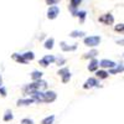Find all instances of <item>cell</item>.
<instances>
[{"label":"cell","mask_w":124,"mask_h":124,"mask_svg":"<svg viewBox=\"0 0 124 124\" xmlns=\"http://www.w3.org/2000/svg\"><path fill=\"white\" fill-rule=\"evenodd\" d=\"M98 65L103 68H113L116 67V63L113 61H109V60H102L101 62H98Z\"/></svg>","instance_id":"9c48e42d"},{"label":"cell","mask_w":124,"mask_h":124,"mask_svg":"<svg viewBox=\"0 0 124 124\" xmlns=\"http://www.w3.org/2000/svg\"><path fill=\"white\" fill-rule=\"evenodd\" d=\"M54 42H55V41H54L52 37H51V39H47V40H46V42H45V48L51 50V48L54 47Z\"/></svg>","instance_id":"5bb4252c"},{"label":"cell","mask_w":124,"mask_h":124,"mask_svg":"<svg viewBox=\"0 0 124 124\" xmlns=\"http://www.w3.org/2000/svg\"><path fill=\"white\" fill-rule=\"evenodd\" d=\"M13 58L16 61V62H20V63H24V65H26L29 61H26L24 57H23V55H19V54H14L13 55Z\"/></svg>","instance_id":"30bf717a"},{"label":"cell","mask_w":124,"mask_h":124,"mask_svg":"<svg viewBox=\"0 0 124 124\" xmlns=\"http://www.w3.org/2000/svg\"><path fill=\"white\" fill-rule=\"evenodd\" d=\"M99 23L104 24V25H112L113 23H114V17H113V15H110V14H104V15H102L99 17Z\"/></svg>","instance_id":"3957f363"},{"label":"cell","mask_w":124,"mask_h":124,"mask_svg":"<svg viewBox=\"0 0 124 124\" xmlns=\"http://www.w3.org/2000/svg\"><path fill=\"white\" fill-rule=\"evenodd\" d=\"M57 63H58V66L62 65V63H65V60H63V58H61V60L58 58V60H57Z\"/></svg>","instance_id":"4dcf8cb0"},{"label":"cell","mask_w":124,"mask_h":124,"mask_svg":"<svg viewBox=\"0 0 124 124\" xmlns=\"http://www.w3.org/2000/svg\"><path fill=\"white\" fill-rule=\"evenodd\" d=\"M76 16L81 17V21H83L85 17H86V11H78V13L76 14Z\"/></svg>","instance_id":"cb8c5ba5"},{"label":"cell","mask_w":124,"mask_h":124,"mask_svg":"<svg viewBox=\"0 0 124 124\" xmlns=\"http://www.w3.org/2000/svg\"><path fill=\"white\" fill-rule=\"evenodd\" d=\"M58 14H60V9H58L56 5L51 6V8L47 10V17H48V19H51V20L56 19V17L58 16Z\"/></svg>","instance_id":"277c9868"},{"label":"cell","mask_w":124,"mask_h":124,"mask_svg":"<svg viewBox=\"0 0 124 124\" xmlns=\"http://www.w3.org/2000/svg\"><path fill=\"white\" fill-rule=\"evenodd\" d=\"M0 94H1L3 97H6V91L3 86H0Z\"/></svg>","instance_id":"f546056e"},{"label":"cell","mask_w":124,"mask_h":124,"mask_svg":"<svg viewBox=\"0 0 124 124\" xmlns=\"http://www.w3.org/2000/svg\"><path fill=\"white\" fill-rule=\"evenodd\" d=\"M114 30H116V31H118V32H123V30H124V25H123V24H119V25H117V26L114 27Z\"/></svg>","instance_id":"4316f807"},{"label":"cell","mask_w":124,"mask_h":124,"mask_svg":"<svg viewBox=\"0 0 124 124\" xmlns=\"http://www.w3.org/2000/svg\"><path fill=\"white\" fill-rule=\"evenodd\" d=\"M82 3V0H71V6L70 8H77Z\"/></svg>","instance_id":"44dd1931"},{"label":"cell","mask_w":124,"mask_h":124,"mask_svg":"<svg viewBox=\"0 0 124 124\" xmlns=\"http://www.w3.org/2000/svg\"><path fill=\"white\" fill-rule=\"evenodd\" d=\"M23 57H24L26 61H32V60L35 58V55H34L32 52H25V54L23 55Z\"/></svg>","instance_id":"e0dca14e"},{"label":"cell","mask_w":124,"mask_h":124,"mask_svg":"<svg viewBox=\"0 0 124 124\" xmlns=\"http://www.w3.org/2000/svg\"><path fill=\"white\" fill-rule=\"evenodd\" d=\"M3 85V78H1V76H0V86Z\"/></svg>","instance_id":"1f68e13d"},{"label":"cell","mask_w":124,"mask_h":124,"mask_svg":"<svg viewBox=\"0 0 124 124\" xmlns=\"http://www.w3.org/2000/svg\"><path fill=\"white\" fill-rule=\"evenodd\" d=\"M70 79H71V73H70V72L66 73L65 76H62V82H63V83H67Z\"/></svg>","instance_id":"603a6c76"},{"label":"cell","mask_w":124,"mask_h":124,"mask_svg":"<svg viewBox=\"0 0 124 124\" xmlns=\"http://www.w3.org/2000/svg\"><path fill=\"white\" fill-rule=\"evenodd\" d=\"M41 77H42V72H40V71H34L32 73H31V78H32L34 81L40 79Z\"/></svg>","instance_id":"9a60e30c"},{"label":"cell","mask_w":124,"mask_h":124,"mask_svg":"<svg viewBox=\"0 0 124 124\" xmlns=\"http://www.w3.org/2000/svg\"><path fill=\"white\" fill-rule=\"evenodd\" d=\"M93 87H99V83L96 78H89L86 81V83L83 85V88L85 89H88V88H93Z\"/></svg>","instance_id":"8992f818"},{"label":"cell","mask_w":124,"mask_h":124,"mask_svg":"<svg viewBox=\"0 0 124 124\" xmlns=\"http://www.w3.org/2000/svg\"><path fill=\"white\" fill-rule=\"evenodd\" d=\"M56 93L52 92V91H48V92H45L44 93V102L45 103H51L56 99Z\"/></svg>","instance_id":"5b68a950"},{"label":"cell","mask_w":124,"mask_h":124,"mask_svg":"<svg viewBox=\"0 0 124 124\" xmlns=\"http://www.w3.org/2000/svg\"><path fill=\"white\" fill-rule=\"evenodd\" d=\"M108 72H106V71H98L97 72V77L98 78H102V79H104V78H107L108 77Z\"/></svg>","instance_id":"d6986e66"},{"label":"cell","mask_w":124,"mask_h":124,"mask_svg":"<svg viewBox=\"0 0 124 124\" xmlns=\"http://www.w3.org/2000/svg\"><path fill=\"white\" fill-rule=\"evenodd\" d=\"M21 124H34V122L31 119H29V118H25V119L21 120Z\"/></svg>","instance_id":"83f0119b"},{"label":"cell","mask_w":124,"mask_h":124,"mask_svg":"<svg viewBox=\"0 0 124 124\" xmlns=\"http://www.w3.org/2000/svg\"><path fill=\"white\" fill-rule=\"evenodd\" d=\"M31 97L35 102H39V103H44V93L40 92V91H35L31 93Z\"/></svg>","instance_id":"52a82bcc"},{"label":"cell","mask_w":124,"mask_h":124,"mask_svg":"<svg viewBox=\"0 0 124 124\" xmlns=\"http://www.w3.org/2000/svg\"><path fill=\"white\" fill-rule=\"evenodd\" d=\"M35 101L32 98H27V99H19L17 101V106H29L31 103H34Z\"/></svg>","instance_id":"8fae6325"},{"label":"cell","mask_w":124,"mask_h":124,"mask_svg":"<svg viewBox=\"0 0 124 124\" xmlns=\"http://www.w3.org/2000/svg\"><path fill=\"white\" fill-rule=\"evenodd\" d=\"M98 61L97 60H92L91 62H89V65H88V70L89 71H96L97 68H98Z\"/></svg>","instance_id":"7c38bea8"},{"label":"cell","mask_w":124,"mask_h":124,"mask_svg":"<svg viewBox=\"0 0 124 124\" xmlns=\"http://www.w3.org/2000/svg\"><path fill=\"white\" fill-rule=\"evenodd\" d=\"M101 42V37L99 36H89L85 39V45L89 46V47H94L97 45H99Z\"/></svg>","instance_id":"7a4b0ae2"},{"label":"cell","mask_w":124,"mask_h":124,"mask_svg":"<svg viewBox=\"0 0 124 124\" xmlns=\"http://www.w3.org/2000/svg\"><path fill=\"white\" fill-rule=\"evenodd\" d=\"M122 71H123V66L120 65V66L117 67L116 70H112V71H110V73H112V75H114V73H118V72H122Z\"/></svg>","instance_id":"484cf974"},{"label":"cell","mask_w":124,"mask_h":124,"mask_svg":"<svg viewBox=\"0 0 124 124\" xmlns=\"http://www.w3.org/2000/svg\"><path fill=\"white\" fill-rule=\"evenodd\" d=\"M97 54H98L97 51H96V50H93V51H91L89 54H87V55L85 56V58H88V57H94V56H96Z\"/></svg>","instance_id":"d4e9b609"},{"label":"cell","mask_w":124,"mask_h":124,"mask_svg":"<svg viewBox=\"0 0 124 124\" xmlns=\"http://www.w3.org/2000/svg\"><path fill=\"white\" fill-rule=\"evenodd\" d=\"M55 120V116H50V117H46L42 122H41V124H52Z\"/></svg>","instance_id":"2e32d148"},{"label":"cell","mask_w":124,"mask_h":124,"mask_svg":"<svg viewBox=\"0 0 124 124\" xmlns=\"http://www.w3.org/2000/svg\"><path fill=\"white\" fill-rule=\"evenodd\" d=\"M14 117H13V113H11V110H6L5 112V116H4V120L5 122H9V120H11Z\"/></svg>","instance_id":"ffe728a7"},{"label":"cell","mask_w":124,"mask_h":124,"mask_svg":"<svg viewBox=\"0 0 124 124\" xmlns=\"http://www.w3.org/2000/svg\"><path fill=\"white\" fill-rule=\"evenodd\" d=\"M83 35H85L83 31H72V32L70 34L71 37H82Z\"/></svg>","instance_id":"ac0fdd59"},{"label":"cell","mask_w":124,"mask_h":124,"mask_svg":"<svg viewBox=\"0 0 124 124\" xmlns=\"http://www.w3.org/2000/svg\"><path fill=\"white\" fill-rule=\"evenodd\" d=\"M61 47L63 51H75L77 48V46H67L66 42H61Z\"/></svg>","instance_id":"4fadbf2b"},{"label":"cell","mask_w":124,"mask_h":124,"mask_svg":"<svg viewBox=\"0 0 124 124\" xmlns=\"http://www.w3.org/2000/svg\"><path fill=\"white\" fill-rule=\"evenodd\" d=\"M47 87V83L45 81L42 79H36L34 83H31V85H27L26 87H24V93L25 94H31L32 92L35 91H40V89H42V88H46Z\"/></svg>","instance_id":"6da1fadb"},{"label":"cell","mask_w":124,"mask_h":124,"mask_svg":"<svg viewBox=\"0 0 124 124\" xmlns=\"http://www.w3.org/2000/svg\"><path fill=\"white\" fill-rule=\"evenodd\" d=\"M68 72H70V71H68V68H67V67H65V68H61V70L58 71V73H57V75L62 77V76H65L66 73H68Z\"/></svg>","instance_id":"7402d4cb"},{"label":"cell","mask_w":124,"mask_h":124,"mask_svg":"<svg viewBox=\"0 0 124 124\" xmlns=\"http://www.w3.org/2000/svg\"><path fill=\"white\" fill-rule=\"evenodd\" d=\"M55 60H56V58H55L54 56H45L42 60H40V65L44 66V67H47L50 63H52Z\"/></svg>","instance_id":"ba28073f"},{"label":"cell","mask_w":124,"mask_h":124,"mask_svg":"<svg viewBox=\"0 0 124 124\" xmlns=\"http://www.w3.org/2000/svg\"><path fill=\"white\" fill-rule=\"evenodd\" d=\"M60 1V0H46V4H48V5H55V4H57Z\"/></svg>","instance_id":"f1b7e54d"}]
</instances>
